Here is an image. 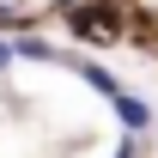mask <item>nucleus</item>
Here are the masks:
<instances>
[{
  "label": "nucleus",
  "instance_id": "20e7f679",
  "mask_svg": "<svg viewBox=\"0 0 158 158\" xmlns=\"http://www.w3.org/2000/svg\"><path fill=\"white\" fill-rule=\"evenodd\" d=\"M12 61H55V43H43V37H12Z\"/></svg>",
  "mask_w": 158,
  "mask_h": 158
},
{
  "label": "nucleus",
  "instance_id": "39448f33",
  "mask_svg": "<svg viewBox=\"0 0 158 158\" xmlns=\"http://www.w3.org/2000/svg\"><path fill=\"white\" fill-rule=\"evenodd\" d=\"M116 158H140V140H134V134H122V146H116Z\"/></svg>",
  "mask_w": 158,
  "mask_h": 158
},
{
  "label": "nucleus",
  "instance_id": "f257e3e1",
  "mask_svg": "<svg viewBox=\"0 0 158 158\" xmlns=\"http://www.w3.org/2000/svg\"><path fill=\"white\" fill-rule=\"evenodd\" d=\"M116 122H122V134H134V140H146L152 134V122H158V110H152V98H140V91H116Z\"/></svg>",
  "mask_w": 158,
  "mask_h": 158
},
{
  "label": "nucleus",
  "instance_id": "7ed1b4c3",
  "mask_svg": "<svg viewBox=\"0 0 158 158\" xmlns=\"http://www.w3.org/2000/svg\"><path fill=\"white\" fill-rule=\"evenodd\" d=\"M73 73L85 79L91 91H103V98H116V91H122V79L110 73V67H98V61H73Z\"/></svg>",
  "mask_w": 158,
  "mask_h": 158
},
{
  "label": "nucleus",
  "instance_id": "0eeeda50",
  "mask_svg": "<svg viewBox=\"0 0 158 158\" xmlns=\"http://www.w3.org/2000/svg\"><path fill=\"white\" fill-rule=\"evenodd\" d=\"M61 6H73V0H61Z\"/></svg>",
  "mask_w": 158,
  "mask_h": 158
},
{
  "label": "nucleus",
  "instance_id": "f03ea898",
  "mask_svg": "<svg viewBox=\"0 0 158 158\" xmlns=\"http://www.w3.org/2000/svg\"><path fill=\"white\" fill-rule=\"evenodd\" d=\"M73 31H79V37H85V43H110V37H116V12H110V6H85V12H73Z\"/></svg>",
  "mask_w": 158,
  "mask_h": 158
},
{
  "label": "nucleus",
  "instance_id": "423d86ee",
  "mask_svg": "<svg viewBox=\"0 0 158 158\" xmlns=\"http://www.w3.org/2000/svg\"><path fill=\"white\" fill-rule=\"evenodd\" d=\"M6 67H19V61H12V43L0 37V73H6Z\"/></svg>",
  "mask_w": 158,
  "mask_h": 158
}]
</instances>
